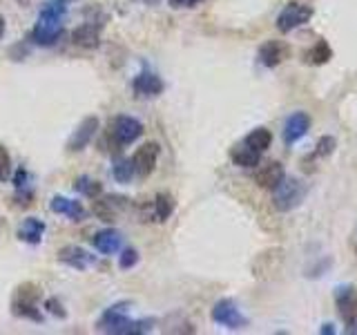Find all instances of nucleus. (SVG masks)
I'll return each instance as SVG.
<instances>
[{
	"label": "nucleus",
	"mask_w": 357,
	"mask_h": 335,
	"mask_svg": "<svg viewBox=\"0 0 357 335\" xmlns=\"http://www.w3.org/2000/svg\"><path fill=\"white\" fill-rule=\"evenodd\" d=\"M72 0H47L43 5L36 25L31 29V43L38 45V47H52L61 38H63V18L70 9Z\"/></svg>",
	"instance_id": "f257e3e1"
},
{
	"label": "nucleus",
	"mask_w": 357,
	"mask_h": 335,
	"mask_svg": "<svg viewBox=\"0 0 357 335\" xmlns=\"http://www.w3.org/2000/svg\"><path fill=\"white\" fill-rule=\"evenodd\" d=\"M130 302H121V304L109 306L103 318L98 320L96 329L103 333H112V335H143L150 333L154 322L152 320H130L128 318V308Z\"/></svg>",
	"instance_id": "f03ea898"
},
{
	"label": "nucleus",
	"mask_w": 357,
	"mask_h": 335,
	"mask_svg": "<svg viewBox=\"0 0 357 335\" xmlns=\"http://www.w3.org/2000/svg\"><path fill=\"white\" fill-rule=\"evenodd\" d=\"M306 197V186L304 181H299L297 177H288L284 174V179L273 188V206L279 212H290L295 210L301 201Z\"/></svg>",
	"instance_id": "7ed1b4c3"
},
{
	"label": "nucleus",
	"mask_w": 357,
	"mask_h": 335,
	"mask_svg": "<svg viewBox=\"0 0 357 335\" xmlns=\"http://www.w3.org/2000/svg\"><path fill=\"white\" fill-rule=\"evenodd\" d=\"M38 297H40V288L36 284H20L14 293L11 311H14L18 318H25L31 322H43V313L38 308Z\"/></svg>",
	"instance_id": "20e7f679"
},
{
	"label": "nucleus",
	"mask_w": 357,
	"mask_h": 335,
	"mask_svg": "<svg viewBox=\"0 0 357 335\" xmlns=\"http://www.w3.org/2000/svg\"><path fill=\"white\" fill-rule=\"evenodd\" d=\"M141 134H143V123L139 119L121 114V117H116L114 121H112L107 137H109L112 143L116 145V148H123V145H130V143L137 141Z\"/></svg>",
	"instance_id": "39448f33"
},
{
	"label": "nucleus",
	"mask_w": 357,
	"mask_h": 335,
	"mask_svg": "<svg viewBox=\"0 0 357 335\" xmlns=\"http://www.w3.org/2000/svg\"><path fill=\"white\" fill-rule=\"evenodd\" d=\"M312 7L310 5H304V3H288L282 11H279V16H277V29L282 31V34H290V31H295L299 27H304L306 22H310L312 18Z\"/></svg>",
	"instance_id": "423d86ee"
},
{
	"label": "nucleus",
	"mask_w": 357,
	"mask_h": 335,
	"mask_svg": "<svg viewBox=\"0 0 357 335\" xmlns=\"http://www.w3.org/2000/svg\"><path fill=\"white\" fill-rule=\"evenodd\" d=\"M212 322L230 331H241L248 327V318L243 315L232 299H219L217 304L212 306Z\"/></svg>",
	"instance_id": "0eeeda50"
},
{
	"label": "nucleus",
	"mask_w": 357,
	"mask_h": 335,
	"mask_svg": "<svg viewBox=\"0 0 357 335\" xmlns=\"http://www.w3.org/2000/svg\"><path fill=\"white\" fill-rule=\"evenodd\" d=\"M335 304L337 313L346 324V333L357 331V288L355 286H337L335 288Z\"/></svg>",
	"instance_id": "6e6552de"
},
{
	"label": "nucleus",
	"mask_w": 357,
	"mask_h": 335,
	"mask_svg": "<svg viewBox=\"0 0 357 335\" xmlns=\"http://www.w3.org/2000/svg\"><path fill=\"white\" fill-rule=\"evenodd\" d=\"M159 145H156L154 141H148L143 143L141 148H137V152H134L132 156V165H134V174L145 179L150 177L154 172L156 168V161H159Z\"/></svg>",
	"instance_id": "1a4fd4ad"
},
{
	"label": "nucleus",
	"mask_w": 357,
	"mask_h": 335,
	"mask_svg": "<svg viewBox=\"0 0 357 335\" xmlns=\"http://www.w3.org/2000/svg\"><path fill=\"white\" fill-rule=\"evenodd\" d=\"M132 89H134V94L137 96H143V98H154V96H159L163 94V81H161V76L156 74V72H150L148 67H143V70L134 76V81H132Z\"/></svg>",
	"instance_id": "9d476101"
},
{
	"label": "nucleus",
	"mask_w": 357,
	"mask_h": 335,
	"mask_svg": "<svg viewBox=\"0 0 357 335\" xmlns=\"http://www.w3.org/2000/svg\"><path fill=\"white\" fill-rule=\"evenodd\" d=\"M310 130V117L306 114V112H293L286 121H284V143L286 145H293L297 143L299 139H304L306 134Z\"/></svg>",
	"instance_id": "9b49d317"
},
{
	"label": "nucleus",
	"mask_w": 357,
	"mask_h": 335,
	"mask_svg": "<svg viewBox=\"0 0 357 335\" xmlns=\"http://www.w3.org/2000/svg\"><path fill=\"white\" fill-rule=\"evenodd\" d=\"M96 132H98V119L96 117L83 119L81 123H78V128L74 130L72 139L67 141V150H70V152H81V150H85L87 145H89V141L96 137Z\"/></svg>",
	"instance_id": "f8f14e48"
},
{
	"label": "nucleus",
	"mask_w": 357,
	"mask_h": 335,
	"mask_svg": "<svg viewBox=\"0 0 357 335\" xmlns=\"http://www.w3.org/2000/svg\"><path fill=\"white\" fill-rule=\"evenodd\" d=\"M50 208H52V212H56V215H65L67 219H72V221H83L89 215L87 208L81 204V201L70 199V197H63V195L52 197Z\"/></svg>",
	"instance_id": "ddd939ff"
},
{
	"label": "nucleus",
	"mask_w": 357,
	"mask_h": 335,
	"mask_svg": "<svg viewBox=\"0 0 357 335\" xmlns=\"http://www.w3.org/2000/svg\"><path fill=\"white\" fill-rule=\"evenodd\" d=\"M286 170L284 165L279 161H268V163H261L259 168H257L255 172V184L264 188V190H273L279 181L284 179Z\"/></svg>",
	"instance_id": "4468645a"
},
{
	"label": "nucleus",
	"mask_w": 357,
	"mask_h": 335,
	"mask_svg": "<svg viewBox=\"0 0 357 335\" xmlns=\"http://www.w3.org/2000/svg\"><path fill=\"white\" fill-rule=\"evenodd\" d=\"M288 56V47L282 43V40H266L261 47H259V54H257V59L264 67L268 70H273V67L282 65Z\"/></svg>",
	"instance_id": "2eb2a0df"
},
{
	"label": "nucleus",
	"mask_w": 357,
	"mask_h": 335,
	"mask_svg": "<svg viewBox=\"0 0 357 335\" xmlns=\"http://www.w3.org/2000/svg\"><path fill=\"white\" fill-rule=\"evenodd\" d=\"M72 43L81 50H96L100 45V27L96 22H83L72 31Z\"/></svg>",
	"instance_id": "dca6fc26"
},
{
	"label": "nucleus",
	"mask_w": 357,
	"mask_h": 335,
	"mask_svg": "<svg viewBox=\"0 0 357 335\" xmlns=\"http://www.w3.org/2000/svg\"><path fill=\"white\" fill-rule=\"evenodd\" d=\"M59 262L76 268V271H85L94 264V255H89L81 246H65L59 251Z\"/></svg>",
	"instance_id": "f3484780"
},
{
	"label": "nucleus",
	"mask_w": 357,
	"mask_h": 335,
	"mask_svg": "<svg viewBox=\"0 0 357 335\" xmlns=\"http://www.w3.org/2000/svg\"><path fill=\"white\" fill-rule=\"evenodd\" d=\"M45 221L38 217H27L25 221L20 223L18 230H16V237L20 241H25L29 246H38L43 241V234H45Z\"/></svg>",
	"instance_id": "a211bd4d"
},
{
	"label": "nucleus",
	"mask_w": 357,
	"mask_h": 335,
	"mask_svg": "<svg viewBox=\"0 0 357 335\" xmlns=\"http://www.w3.org/2000/svg\"><path fill=\"white\" fill-rule=\"evenodd\" d=\"M94 248L100 253V255H114L119 253L121 248V244H123V237H121V232L114 230V228H105V230H98L94 234Z\"/></svg>",
	"instance_id": "6ab92c4d"
},
{
	"label": "nucleus",
	"mask_w": 357,
	"mask_h": 335,
	"mask_svg": "<svg viewBox=\"0 0 357 335\" xmlns=\"http://www.w3.org/2000/svg\"><path fill=\"white\" fill-rule=\"evenodd\" d=\"M126 197H107V199H98L96 197V204H94V208H92V212L96 217H100L103 221H114L116 219V210L121 208V206H126Z\"/></svg>",
	"instance_id": "aec40b11"
},
{
	"label": "nucleus",
	"mask_w": 357,
	"mask_h": 335,
	"mask_svg": "<svg viewBox=\"0 0 357 335\" xmlns=\"http://www.w3.org/2000/svg\"><path fill=\"white\" fill-rule=\"evenodd\" d=\"M230 159H232L234 165H239V168H257V165L261 163V154L241 141L237 148H232Z\"/></svg>",
	"instance_id": "412c9836"
},
{
	"label": "nucleus",
	"mask_w": 357,
	"mask_h": 335,
	"mask_svg": "<svg viewBox=\"0 0 357 335\" xmlns=\"http://www.w3.org/2000/svg\"><path fill=\"white\" fill-rule=\"evenodd\" d=\"M331 59H333V50H331V45H328L326 40H324V38H319V40L306 52V56H304V61H306L308 65H326Z\"/></svg>",
	"instance_id": "4be33fe9"
},
{
	"label": "nucleus",
	"mask_w": 357,
	"mask_h": 335,
	"mask_svg": "<svg viewBox=\"0 0 357 335\" xmlns=\"http://www.w3.org/2000/svg\"><path fill=\"white\" fill-rule=\"evenodd\" d=\"M245 145H250L252 150H257L259 154H264L268 148H271V143H273V132L268 130V128H255L248 137L243 139Z\"/></svg>",
	"instance_id": "5701e85b"
},
{
	"label": "nucleus",
	"mask_w": 357,
	"mask_h": 335,
	"mask_svg": "<svg viewBox=\"0 0 357 335\" xmlns=\"http://www.w3.org/2000/svg\"><path fill=\"white\" fill-rule=\"evenodd\" d=\"M172 212H174V199H172V195L159 193V195L154 197V215H156V221H167Z\"/></svg>",
	"instance_id": "b1692460"
},
{
	"label": "nucleus",
	"mask_w": 357,
	"mask_h": 335,
	"mask_svg": "<svg viewBox=\"0 0 357 335\" xmlns=\"http://www.w3.org/2000/svg\"><path fill=\"white\" fill-rule=\"evenodd\" d=\"M112 177L116 179L119 184H130L132 177H134V165H132V159H126V156H119L112 165Z\"/></svg>",
	"instance_id": "393cba45"
},
{
	"label": "nucleus",
	"mask_w": 357,
	"mask_h": 335,
	"mask_svg": "<svg viewBox=\"0 0 357 335\" xmlns=\"http://www.w3.org/2000/svg\"><path fill=\"white\" fill-rule=\"evenodd\" d=\"M74 188H76V193H81L83 197H89V199H96L100 193H103L100 181H96V179H92V177H78Z\"/></svg>",
	"instance_id": "a878e982"
},
{
	"label": "nucleus",
	"mask_w": 357,
	"mask_h": 335,
	"mask_svg": "<svg viewBox=\"0 0 357 335\" xmlns=\"http://www.w3.org/2000/svg\"><path fill=\"white\" fill-rule=\"evenodd\" d=\"M335 148H337V139H335V137H321L317 141V145H315V152L310 154V159H319V156L324 159V156L333 154Z\"/></svg>",
	"instance_id": "bb28decb"
},
{
	"label": "nucleus",
	"mask_w": 357,
	"mask_h": 335,
	"mask_svg": "<svg viewBox=\"0 0 357 335\" xmlns=\"http://www.w3.org/2000/svg\"><path fill=\"white\" fill-rule=\"evenodd\" d=\"M11 179V156L5 145H0V184H5Z\"/></svg>",
	"instance_id": "cd10ccee"
},
{
	"label": "nucleus",
	"mask_w": 357,
	"mask_h": 335,
	"mask_svg": "<svg viewBox=\"0 0 357 335\" xmlns=\"http://www.w3.org/2000/svg\"><path fill=\"white\" fill-rule=\"evenodd\" d=\"M139 264V253L134 248H123L121 255H119V266L123 268V271H128V268L137 266Z\"/></svg>",
	"instance_id": "c85d7f7f"
},
{
	"label": "nucleus",
	"mask_w": 357,
	"mask_h": 335,
	"mask_svg": "<svg viewBox=\"0 0 357 335\" xmlns=\"http://www.w3.org/2000/svg\"><path fill=\"white\" fill-rule=\"evenodd\" d=\"M45 308H47V313H52V315H56V318H65L67 313L63 311V306H61V302L56 299V297H50L47 302H45Z\"/></svg>",
	"instance_id": "c756f323"
},
{
	"label": "nucleus",
	"mask_w": 357,
	"mask_h": 335,
	"mask_svg": "<svg viewBox=\"0 0 357 335\" xmlns=\"http://www.w3.org/2000/svg\"><path fill=\"white\" fill-rule=\"evenodd\" d=\"M201 3H204V0H170V5L174 9H195Z\"/></svg>",
	"instance_id": "7c9ffc66"
},
{
	"label": "nucleus",
	"mask_w": 357,
	"mask_h": 335,
	"mask_svg": "<svg viewBox=\"0 0 357 335\" xmlns=\"http://www.w3.org/2000/svg\"><path fill=\"white\" fill-rule=\"evenodd\" d=\"M11 181H14V186H16L18 190H22V188H25V184H29V181H27V172L20 168V170H18L16 174H11Z\"/></svg>",
	"instance_id": "2f4dec72"
},
{
	"label": "nucleus",
	"mask_w": 357,
	"mask_h": 335,
	"mask_svg": "<svg viewBox=\"0 0 357 335\" xmlns=\"http://www.w3.org/2000/svg\"><path fill=\"white\" fill-rule=\"evenodd\" d=\"M319 333H324V335H333V333H335L333 324H324V327L319 329Z\"/></svg>",
	"instance_id": "473e14b6"
},
{
	"label": "nucleus",
	"mask_w": 357,
	"mask_h": 335,
	"mask_svg": "<svg viewBox=\"0 0 357 335\" xmlns=\"http://www.w3.org/2000/svg\"><path fill=\"white\" fill-rule=\"evenodd\" d=\"M5 29H7V25H5V18L0 16V40H3V36H5Z\"/></svg>",
	"instance_id": "72a5a7b5"
},
{
	"label": "nucleus",
	"mask_w": 357,
	"mask_h": 335,
	"mask_svg": "<svg viewBox=\"0 0 357 335\" xmlns=\"http://www.w3.org/2000/svg\"><path fill=\"white\" fill-rule=\"evenodd\" d=\"M355 255H357V234H355Z\"/></svg>",
	"instance_id": "f704fd0d"
}]
</instances>
